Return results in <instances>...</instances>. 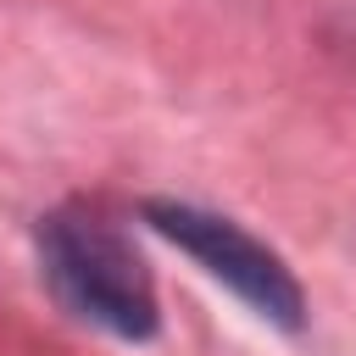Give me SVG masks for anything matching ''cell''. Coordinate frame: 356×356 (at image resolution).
<instances>
[{
	"label": "cell",
	"mask_w": 356,
	"mask_h": 356,
	"mask_svg": "<svg viewBox=\"0 0 356 356\" xmlns=\"http://www.w3.org/2000/svg\"><path fill=\"white\" fill-rule=\"evenodd\" d=\"M145 222L161 239H172L195 267H206V278H217L228 295H239L261 323H273L284 334H295L306 323V289L289 273V261L273 245H261L250 228H239L234 217L156 195V200H145Z\"/></svg>",
	"instance_id": "2"
},
{
	"label": "cell",
	"mask_w": 356,
	"mask_h": 356,
	"mask_svg": "<svg viewBox=\"0 0 356 356\" xmlns=\"http://www.w3.org/2000/svg\"><path fill=\"white\" fill-rule=\"evenodd\" d=\"M39 273L50 284V295L89 328H106L117 339H156L161 328V306H156V284L145 256L134 250V239L106 222L89 206H56L39 217Z\"/></svg>",
	"instance_id": "1"
}]
</instances>
